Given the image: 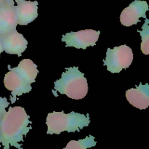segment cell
Masks as SVG:
<instances>
[{
  "label": "cell",
  "mask_w": 149,
  "mask_h": 149,
  "mask_svg": "<svg viewBox=\"0 0 149 149\" xmlns=\"http://www.w3.org/2000/svg\"></svg>",
  "instance_id": "cell-19"
},
{
  "label": "cell",
  "mask_w": 149,
  "mask_h": 149,
  "mask_svg": "<svg viewBox=\"0 0 149 149\" xmlns=\"http://www.w3.org/2000/svg\"><path fill=\"white\" fill-rule=\"evenodd\" d=\"M8 69L10 71L4 76V84L6 89L11 92L10 100L11 103H14L17 96L22 95L23 93H30L32 87L23 79L15 68H10V65H8Z\"/></svg>",
  "instance_id": "cell-6"
},
{
  "label": "cell",
  "mask_w": 149,
  "mask_h": 149,
  "mask_svg": "<svg viewBox=\"0 0 149 149\" xmlns=\"http://www.w3.org/2000/svg\"><path fill=\"white\" fill-rule=\"evenodd\" d=\"M5 1V0H0V4H1L2 3H4Z\"/></svg>",
  "instance_id": "cell-18"
},
{
  "label": "cell",
  "mask_w": 149,
  "mask_h": 149,
  "mask_svg": "<svg viewBox=\"0 0 149 149\" xmlns=\"http://www.w3.org/2000/svg\"><path fill=\"white\" fill-rule=\"evenodd\" d=\"M133 61V52L127 45H120L113 49L108 48L104 65L110 72L119 73L122 69L129 68Z\"/></svg>",
  "instance_id": "cell-4"
},
{
  "label": "cell",
  "mask_w": 149,
  "mask_h": 149,
  "mask_svg": "<svg viewBox=\"0 0 149 149\" xmlns=\"http://www.w3.org/2000/svg\"><path fill=\"white\" fill-rule=\"evenodd\" d=\"M9 105H10V103L6 97H0V118L6 112L5 109L8 107Z\"/></svg>",
  "instance_id": "cell-15"
},
{
  "label": "cell",
  "mask_w": 149,
  "mask_h": 149,
  "mask_svg": "<svg viewBox=\"0 0 149 149\" xmlns=\"http://www.w3.org/2000/svg\"><path fill=\"white\" fill-rule=\"evenodd\" d=\"M138 32L141 33L142 38L141 47V51L144 55L149 54V20L146 18L145 23L142 27V30H138Z\"/></svg>",
  "instance_id": "cell-14"
},
{
  "label": "cell",
  "mask_w": 149,
  "mask_h": 149,
  "mask_svg": "<svg viewBox=\"0 0 149 149\" xmlns=\"http://www.w3.org/2000/svg\"><path fill=\"white\" fill-rule=\"evenodd\" d=\"M0 40L4 52L10 55H17L20 57L22 53L27 49V40L16 29L0 36Z\"/></svg>",
  "instance_id": "cell-8"
},
{
  "label": "cell",
  "mask_w": 149,
  "mask_h": 149,
  "mask_svg": "<svg viewBox=\"0 0 149 149\" xmlns=\"http://www.w3.org/2000/svg\"><path fill=\"white\" fill-rule=\"evenodd\" d=\"M15 6L17 24L26 26L38 16V1H23Z\"/></svg>",
  "instance_id": "cell-11"
},
{
  "label": "cell",
  "mask_w": 149,
  "mask_h": 149,
  "mask_svg": "<svg viewBox=\"0 0 149 149\" xmlns=\"http://www.w3.org/2000/svg\"><path fill=\"white\" fill-rule=\"evenodd\" d=\"M100 31L85 29L77 32H70L62 36V42L66 43L65 47H74L77 49H85L88 47L96 45L100 36Z\"/></svg>",
  "instance_id": "cell-5"
},
{
  "label": "cell",
  "mask_w": 149,
  "mask_h": 149,
  "mask_svg": "<svg viewBox=\"0 0 149 149\" xmlns=\"http://www.w3.org/2000/svg\"><path fill=\"white\" fill-rule=\"evenodd\" d=\"M148 9V4L146 1L135 0L122 12L120 15L121 23L125 26L137 24L140 22L141 17L146 18V12Z\"/></svg>",
  "instance_id": "cell-7"
},
{
  "label": "cell",
  "mask_w": 149,
  "mask_h": 149,
  "mask_svg": "<svg viewBox=\"0 0 149 149\" xmlns=\"http://www.w3.org/2000/svg\"><path fill=\"white\" fill-rule=\"evenodd\" d=\"M29 118L21 106L10 107L0 118V143L4 149H10V146L23 149L20 142H23V137L32 129L29 126L31 124Z\"/></svg>",
  "instance_id": "cell-1"
},
{
  "label": "cell",
  "mask_w": 149,
  "mask_h": 149,
  "mask_svg": "<svg viewBox=\"0 0 149 149\" xmlns=\"http://www.w3.org/2000/svg\"><path fill=\"white\" fill-rule=\"evenodd\" d=\"M3 51H4V49H3L2 44H1V40H0V55H1V53L3 52Z\"/></svg>",
  "instance_id": "cell-16"
},
{
  "label": "cell",
  "mask_w": 149,
  "mask_h": 149,
  "mask_svg": "<svg viewBox=\"0 0 149 149\" xmlns=\"http://www.w3.org/2000/svg\"><path fill=\"white\" fill-rule=\"evenodd\" d=\"M17 14L14 0H5L0 4V36L16 29Z\"/></svg>",
  "instance_id": "cell-9"
},
{
  "label": "cell",
  "mask_w": 149,
  "mask_h": 149,
  "mask_svg": "<svg viewBox=\"0 0 149 149\" xmlns=\"http://www.w3.org/2000/svg\"><path fill=\"white\" fill-rule=\"evenodd\" d=\"M54 84V90L74 100L84 98L88 93L87 79L77 66L65 68Z\"/></svg>",
  "instance_id": "cell-2"
},
{
  "label": "cell",
  "mask_w": 149,
  "mask_h": 149,
  "mask_svg": "<svg viewBox=\"0 0 149 149\" xmlns=\"http://www.w3.org/2000/svg\"><path fill=\"white\" fill-rule=\"evenodd\" d=\"M127 100L134 107L145 110L149 106V86L148 83L143 85L140 83L136 88L128 90L125 94Z\"/></svg>",
  "instance_id": "cell-10"
},
{
  "label": "cell",
  "mask_w": 149,
  "mask_h": 149,
  "mask_svg": "<svg viewBox=\"0 0 149 149\" xmlns=\"http://www.w3.org/2000/svg\"><path fill=\"white\" fill-rule=\"evenodd\" d=\"M90 122L89 114L71 112L65 114L64 112L54 111L48 113L46 124L48 135H59L63 132H79L84 127H87Z\"/></svg>",
  "instance_id": "cell-3"
},
{
  "label": "cell",
  "mask_w": 149,
  "mask_h": 149,
  "mask_svg": "<svg viewBox=\"0 0 149 149\" xmlns=\"http://www.w3.org/2000/svg\"><path fill=\"white\" fill-rule=\"evenodd\" d=\"M15 68L28 84H31L32 83L36 81V76L39 71L37 69V65L31 60H22L19 63L17 67Z\"/></svg>",
  "instance_id": "cell-12"
},
{
  "label": "cell",
  "mask_w": 149,
  "mask_h": 149,
  "mask_svg": "<svg viewBox=\"0 0 149 149\" xmlns=\"http://www.w3.org/2000/svg\"><path fill=\"white\" fill-rule=\"evenodd\" d=\"M14 1H15V2L17 3V4H19V3L22 2V1H25V0H14Z\"/></svg>",
  "instance_id": "cell-17"
},
{
  "label": "cell",
  "mask_w": 149,
  "mask_h": 149,
  "mask_svg": "<svg viewBox=\"0 0 149 149\" xmlns=\"http://www.w3.org/2000/svg\"><path fill=\"white\" fill-rule=\"evenodd\" d=\"M96 146L95 138L92 135L79 141H71L63 149H87Z\"/></svg>",
  "instance_id": "cell-13"
}]
</instances>
